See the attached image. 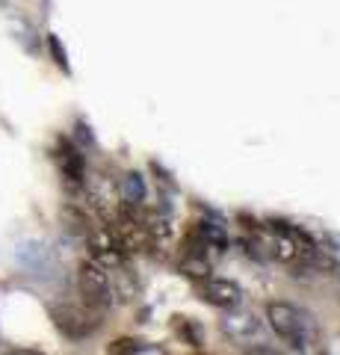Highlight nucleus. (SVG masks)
<instances>
[{"label":"nucleus","instance_id":"obj_1","mask_svg":"<svg viewBox=\"0 0 340 355\" xmlns=\"http://www.w3.org/2000/svg\"><path fill=\"white\" fill-rule=\"evenodd\" d=\"M267 323L284 343H290L293 349H308V343H314V338H316L314 317L290 302H269Z\"/></svg>","mask_w":340,"mask_h":355},{"label":"nucleus","instance_id":"obj_2","mask_svg":"<svg viewBox=\"0 0 340 355\" xmlns=\"http://www.w3.org/2000/svg\"><path fill=\"white\" fill-rule=\"evenodd\" d=\"M78 287H80V296L83 302L95 308V311H104L116 302V291H113V275H109V270L101 263V261H83L80 270H78Z\"/></svg>","mask_w":340,"mask_h":355},{"label":"nucleus","instance_id":"obj_3","mask_svg":"<svg viewBox=\"0 0 340 355\" xmlns=\"http://www.w3.org/2000/svg\"><path fill=\"white\" fill-rule=\"evenodd\" d=\"M51 317H53V323H57V329L62 331L65 338H71V340H83V338H89L92 331L101 326V311H95L89 305H57L51 311Z\"/></svg>","mask_w":340,"mask_h":355},{"label":"nucleus","instance_id":"obj_4","mask_svg":"<svg viewBox=\"0 0 340 355\" xmlns=\"http://www.w3.org/2000/svg\"><path fill=\"white\" fill-rule=\"evenodd\" d=\"M219 329H222V335L228 340L240 343V347H251V343H258L263 335H267L263 320L255 314V311H240V305L225 311V317L219 320Z\"/></svg>","mask_w":340,"mask_h":355},{"label":"nucleus","instance_id":"obj_5","mask_svg":"<svg viewBox=\"0 0 340 355\" xmlns=\"http://www.w3.org/2000/svg\"><path fill=\"white\" fill-rule=\"evenodd\" d=\"M57 163H60V172H62V181L69 190H80L86 187V163H83V154L78 146H71L69 139H60L57 146Z\"/></svg>","mask_w":340,"mask_h":355},{"label":"nucleus","instance_id":"obj_6","mask_svg":"<svg viewBox=\"0 0 340 355\" xmlns=\"http://www.w3.org/2000/svg\"><path fill=\"white\" fill-rule=\"evenodd\" d=\"M202 299L207 305L228 311V308H237L243 302V287L231 279H211V275H207L202 282Z\"/></svg>","mask_w":340,"mask_h":355},{"label":"nucleus","instance_id":"obj_7","mask_svg":"<svg viewBox=\"0 0 340 355\" xmlns=\"http://www.w3.org/2000/svg\"><path fill=\"white\" fill-rule=\"evenodd\" d=\"M122 198L127 205H139L142 198H145V184H142V178L136 172H130L125 178V187H122Z\"/></svg>","mask_w":340,"mask_h":355},{"label":"nucleus","instance_id":"obj_8","mask_svg":"<svg viewBox=\"0 0 340 355\" xmlns=\"http://www.w3.org/2000/svg\"><path fill=\"white\" fill-rule=\"evenodd\" d=\"M199 237L207 243V246H216V249L228 246V237H225V231L219 228L216 222H199Z\"/></svg>","mask_w":340,"mask_h":355},{"label":"nucleus","instance_id":"obj_9","mask_svg":"<svg viewBox=\"0 0 340 355\" xmlns=\"http://www.w3.org/2000/svg\"><path fill=\"white\" fill-rule=\"evenodd\" d=\"M107 352H148V347H142V340L122 338V340H113V343H109Z\"/></svg>","mask_w":340,"mask_h":355},{"label":"nucleus","instance_id":"obj_10","mask_svg":"<svg viewBox=\"0 0 340 355\" xmlns=\"http://www.w3.org/2000/svg\"><path fill=\"white\" fill-rule=\"evenodd\" d=\"M178 331H184V335H186V340H190L193 347H202V338H199V331H195V326H193V323H190V320H186V317H181V320H178Z\"/></svg>","mask_w":340,"mask_h":355},{"label":"nucleus","instance_id":"obj_11","mask_svg":"<svg viewBox=\"0 0 340 355\" xmlns=\"http://www.w3.org/2000/svg\"><path fill=\"white\" fill-rule=\"evenodd\" d=\"M48 44H51V51H53V57H57V62L62 65L65 71H69V60H65V51L60 48V39H57V36H51V39H48Z\"/></svg>","mask_w":340,"mask_h":355}]
</instances>
